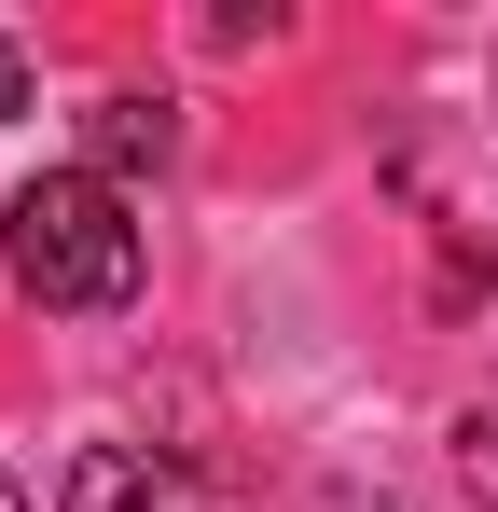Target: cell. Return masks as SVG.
<instances>
[{
  "label": "cell",
  "mask_w": 498,
  "mask_h": 512,
  "mask_svg": "<svg viewBox=\"0 0 498 512\" xmlns=\"http://www.w3.org/2000/svg\"><path fill=\"white\" fill-rule=\"evenodd\" d=\"M0 263H14L28 305H56V319H111V305L139 291V208H125L97 167H42L14 208H0Z\"/></svg>",
  "instance_id": "6da1fadb"
},
{
  "label": "cell",
  "mask_w": 498,
  "mask_h": 512,
  "mask_svg": "<svg viewBox=\"0 0 498 512\" xmlns=\"http://www.w3.org/2000/svg\"><path fill=\"white\" fill-rule=\"evenodd\" d=\"M166 153H180V111H166V97H97V111H83V167L111 180V194H125V180H153Z\"/></svg>",
  "instance_id": "3957f363"
},
{
  "label": "cell",
  "mask_w": 498,
  "mask_h": 512,
  "mask_svg": "<svg viewBox=\"0 0 498 512\" xmlns=\"http://www.w3.org/2000/svg\"><path fill=\"white\" fill-rule=\"evenodd\" d=\"M319 512H415V499H388V485H332Z\"/></svg>",
  "instance_id": "8992f818"
},
{
  "label": "cell",
  "mask_w": 498,
  "mask_h": 512,
  "mask_svg": "<svg viewBox=\"0 0 498 512\" xmlns=\"http://www.w3.org/2000/svg\"><path fill=\"white\" fill-rule=\"evenodd\" d=\"M28 97H42V84H28V42H0V139L28 125Z\"/></svg>",
  "instance_id": "5b68a950"
},
{
  "label": "cell",
  "mask_w": 498,
  "mask_h": 512,
  "mask_svg": "<svg viewBox=\"0 0 498 512\" xmlns=\"http://www.w3.org/2000/svg\"><path fill=\"white\" fill-rule=\"evenodd\" d=\"M457 485H471V499L498 512V388L471 402V416H457Z\"/></svg>",
  "instance_id": "277c9868"
},
{
  "label": "cell",
  "mask_w": 498,
  "mask_h": 512,
  "mask_svg": "<svg viewBox=\"0 0 498 512\" xmlns=\"http://www.w3.org/2000/svg\"><path fill=\"white\" fill-rule=\"evenodd\" d=\"M56 512H208V485H194L166 443H83Z\"/></svg>",
  "instance_id": "7a4b0ae2"
},
{
  "label": "cell",
  "mask_w": 498,
  "mask_h": 512,
  "mask_svg": "<svg viewBox=\"0 0 498 512\" xmlns=\"http://www.w3.org/2000/svg\"><path fill=\"white\" fill-rule=\"evenodd\" d=\"M0 512H28V485H14V471H0Z\"/></svg>",
  "instance_id": "52a82bcc"
}]
</instances>
